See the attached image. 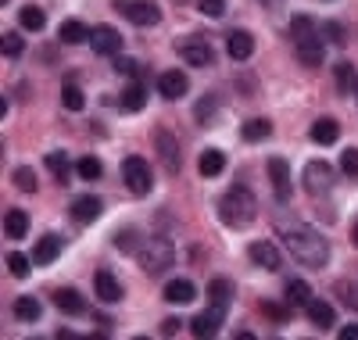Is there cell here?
I'll list each match as a JSON object with an SVG mask.
<instances>
[{
    "label": "cell",
    "instance_id": "cell-1",
    "mask_svg": "<svg viewBox=\"0 0 358 340\" xmlns=\"http://www.w3.org/2000/svg\"><path fill=\"white\" fill-rule=\"evenodd\" d=\"M276 226H280V236L287 243V251L301 265H308V269L330 265V240H326L315 226H308L301 219H283V215H276Z\"/></svg>",
    "mask_w": 358,
    "mask_h": 340
},
{
    "label": "cell",
    "instance_id": "cell-2",
    "mask_svg": "<svg viewBox=\"0 0 358 340\" xmlns=\"http://www.w3.org/2000/svg\"><path fill=\"white\" fill-rule=\"evenodd\" d=\"M258 215V201L248 187H229L222 197H219V219L229 226V229H244L255 222Z\"/></svg>",
    "mask_w": 358,
    "mask_h": 340
},
{
    "label": "cell",
    "instance_id": "cell-3",
    "mask_svg": "<svg viewBox=\"0 0 358 340\" xmlns=\"http://www.w3.org/2000/svg\"><path fill=\"white\" fill-rule=\"evenodd\" d=\"M290 29H294L297 57H301L305 65H322V50H326V43H322V29L315 25V18L297 15V18L290 22Z\"/></svg>",
    "mask_w": 358,
    "mask_h": 340
},
{
    "label": "cell",
    "instance_id": "cell-4",
    "mask_svg": "<svg viewBox=\"0 0 358 340\" xmlns=\"http://www.w3.org/2000/svg\"><path fill=\"white\" fill-rule=\"evenodd\" d=\"M136 262H140L143 272L162 276V272H169L172 262H176V247H172L165 236H151V240H147L140 251H136Z\"/></svg>",
    "mask_w": 358,
    "mask_h": 340
},
{
    "label": "cell",
    "instance_id": "cell-5",
    "mask_svg": "<svg viewBox=\"0 0 358 340\" xmlns=\"http://www.w3.org/2000/svg\"><path fill=\"white\" fill-rule=\"evenodd\" d=\"M122 179H126V187H129L136 197L151 194V187H155L151 165H147V158H140V154H129V158L122 162Z\"/></svg>",
    "mask_w": 358,
    "mask_h": 340
},
{
    "label": "cell",
    "instance_id": "cell-6",
    "mask_svg": "<svg viewBox=\"0 0 358 340\" xmlns=\"http://www.w3.org/2000/svg\"><path fill=\"white\" fill-rule=\"evenodd\" d=\"M334 169L330 165H326V162H308L305 165V176H301V183H305V190L312 194V197H322V194H330L334 190Z\"/></svg>",
    "mask_w": 358,
    "mask_h": 340
},
{
    "label": "cell",
    "instance_id": "cell-7",
    "mask_svg": "<svg viewBox=\"0 0 358 340\" xmlns=\"http://www.w3.org/2000/svg\"><path fill=\"white\" fill-rule=\"evenodd\" d=\"M115 8L133 25H158L162 22V11H158V4H151V0H118Z\"/></svg>",
    "mask_w": 358,
    "mask_h": 340
},
{
    "label": "cell",
    "instance_id": "cell-8",
    "mask_svg": "<svg viewBox=\"0 0 358 340\" xmlns=\"http://www.w3.org/2000/svg\"><path fill=\"white\" fill-rule=\"evenodd\" d=\"M90 47H94V54L101 57H115L118 50H122V33L111 25H97V29H90Z\"/></svg>",
    "mask_w": 358,
    "mask_h": 340
},
{
    "label": "cell",
    "instance_id": "cell-9",
    "mask_svg": "<svg viewBox=\"0 0 358 340\" xmlns=\"http://www.w3.org/2000/svg\"><path fill=\"white\" fill-rule=\"evenodd\" d=\"M179 57H183L187 65H194V69H208L215 61V50H212V43H208V40H197L194 36V40L179 43Z\"/></svg>",
    "mask_w": 358,
    "mask_h": 340
},
{
    "label": "cell",
    "instance_id": "cell-10",
    "mask_svg": "<svg viewBox=\"0 0 358 340\" xmlns=\"http://www.w3.org/2000/svg\"><path fill=\"white\" fill-rule=\"evenodd\" d=\"M248 258H251L258 269H265V272H280V265H283L280 247L268 243V240H255V243L248 247Z\"/></svg>",
    "mask_w": 358,
    "mask_h": 340
},
{
    "label": "cell",
    "instance_id": "cell-11",
    "mask_svg": "<svg viewBox=\"0 0 358 340\" xmlns=\"http://www.w3.org/2000/svg\"><path fill=\"white\" fill-rule=\"evenodd\" d=\"M155 143H158V158L169 172H179L183 169V150H179V140L169 133V129H158L155 133Z\"/></svg>",
    "mask_w": 358,
    "mask_h": 340
},
{
    "label": "cell",
    "instance_id": "cell-12",
    "mask_svg": "<svg viewBox=\"0 0 358 340\" xmlns=\"http://www.w3.org/2000/svg\"><path fill=\"white\" fill-rule=\"evenodd\" d=\"M187 90H190V79L179 72V69H169L158 76V94L165 101H179V97H187Z\"/></svg>",
    "mask_w": 358,
    "mask_h": 340
},
{
    "label": "cell",
    "instance_id": "cell-13",
    "mask_svg": "<svg viewBox=\"0 0 358 340\" xmlns=\"http://www.w3.org/2000/svg\"><path fill=\"white\" fill-rule=\"evenodd\" d=\"M222 319H226V308L212 304L208 312H201V316L190 323V333H194V337H215V333L222 330Z\"/></svg>",
    "mask_w": 358,
    "mask_h": 340
},
{
    "label": "cell",
    "instance_id": "cell-14",
    "mask_svg": "<svg viewBox=\"0 0 358 340\" xmlns=\"http://www.w3.org/2000/svg\"><path fill=\"white\" fill-rule=\"evenodd\" d=\"M268 179H273V190H276V197H280V204H287L290 201V165L283 162V158H268Z\"/></svg>",
    "mask_w": 358,
    "mask_h": 340
},
{
    "label": "cell",
    "instance_id": "cell-15",
    "mask_svg": "<svg viewBox=\"0 0 358 340\" xmlns=\"http://www.w3.org/2000/svg\"><path fill=\"white\" fill-rule=\"evenodd\" d=\"M305 312H308V323L319 326V330H334V323H337V312H334V304H330V301L312 297V301L305 304Z\"/></svg>",
    "mask_w": 358,
    "mask_h": 340
},
{
    "label": "cell",
    "instance_id": "cell-16",
    "mask_svg": "<svg viewBox=\"0 0 358 340\" xmlns=\"http://www.w3.org/2000/svg\"><path fill=\"white\" fill-rule=\"evenodd\" d=\"M226 54H229L233 61H248V57L255 54V40H251V33H244V29H233V33L226 36Z\"/></svg>",
    "mask_w": 358,
    "mask_h": 340
},
{
    "label": "cell",
    "instance_id": "cell-17",
    "mask_svg": "<svg viewBox=\"0 0 358 340\" xmlns=\"http://www.w3.org/2000/svg\"><path fill=\"white\" fill-rule=\"evenodd\" d=\"M62 247H65V240L57 236V233L40 236V240H36V251H33V262H36V265H50V262H57V255H62Z\"/></svg>",
    "mask_w": 358,
    "mask_h": 340
},
{
    "label": "cell",
    "instance_id": "cell-18",
    "mask_svg": "<svg viewBox=\"0 0 358 340\" xmlns=\"http://www.w3.org/2000/svg\"><path fill=\"white\" fill-rule=\"evenodd\" d=\"M101 211H104L101 197L83 194V197H76V201H72V219H76V222H94V219H101Z\"/></svg>",
    "mask_w": 358,
    "mask_h": 340
},
{
    "label": "cell",
    "instance_id": "cell-19",
    "mask_svg": "<svg viewBox=\"0 0 358 340\" xmlns=\"http://www.w3.org/2000/svg\"><path fill=\"white\" fill-rule=\"evenodd\" d=\"M94 290H97V297H101L104 304L122 301V283H118L111 272H97V276H94Z\"/></svg>",
    "mask_w": 358,
    "mask_h": 340
},
{
    "label": "cell",
    "instance_id": "cell-20",
    "mask_svg": "<svg viewBox=\"0 0 358 340\" xmlns=\"http://www.w3.org/2000/svg\"><path fill=\"white\" fill-rule=\"evenodd\" d=\"M11 312H15V319H18V323H36V319H40V312H43V304H40L33 294H22V297H15Z\"/></svg>",
    "mask_w": 358,
    "mask_h": 340
},
{
    "label": "cell",
    "instance_id": "cell-21",
    "mask_svg": "<svg viewBox=\"0 0 358 340\" xmlns=\"http://www.w3.org/2000/svg\"><path fill=\"white\" fill-rule=\"evenodd\" d=\"M54 304L62 308L65 316H79V312H86V301H83V294H79V290H72V287L54 290Z\"/></svg>",
    "mask_w": 358,
    "mask_h": 340
},
{
    "label": "cell",
    "instance_id": "cell-22",
    "mask_svg": "<svg viewBox=\"0 0 358 340\" xmlns=\"http://www.w3.org/2000/svg\"><path fill=\"white\" fill-rule=\"evenodd\" d=\"M197 297V287L190 283V280H172L169 287H165V301L169 304H190Z\"/></svg>",
    "mask_w": 358,
    "mask_h": 340
},
{
    "label": "cell",
    "instance_id": "cell-23",
    "mask_svg": "<svg viewBox=\"0 0 358 340\" xmlns=\"http://www.w3.org/2000/svg\"><path fill=\"white\" fill-rule=\"evenodd\" d=\"M197 169H201V176L204 179H215V176H222V169H226V154L222 150H204L201 154V162H197Z\"/></svg>",
    "mask_w": 358,
    "mask_h": 340
},
{
    "label": "cell",
    "instance_id": "cell-24",
    "mask_svg": "<svg viewBox=\"0 0 358 340\" xmlns=\"http://www.w3.org/2000/svg\"><path fill=\"white\" fill-rule=\"evenodd\" d=\"M337 90L341 94H358V69L351 65V61H337Z\"/></svg>",
    "mask_w": 358,
    "mask_h": 340
},
{
    "label": "cell",
    "instance_id": "cell-25",
    "mask_svg": "<svg viewBox=\"0 0 358 340\" xmlns=\"http://www.w3.org/2000/svg\"><path fill=\"white\" fill-rule=\"evenodd\" d=\"M233 283L229 280H212V283H208V301H212V304H219V308H226V312H229V304H233Z\"/></svg>",
    "mask_w": 358,
    "mask_h": 340
},
{
    "label": "cell",
    "instance_id": "cell-26",
    "mask_svg": "<svg viewBox=\"0 0 358 340\" xmlns=\"http://www.w3.org/2000/svg\"><path fill=\"white\" fill-rule=\"evenodd\" d=\"M337 136H341V126H337L334 118H319L315 126H312V140H315V143H322V147L337 143Z\"/></svg>",
    "mask_w": 358,
    "mask_h": 340
},
{
    "label": "cell",
    "instance_id": "cell-27",
    "mask_svg": "<svg viewBox=\"0 0 358 340\" xmlns=\"http://www.w3.org/2000/svg\"><path fill=\"white\" fill-rule=\"evenodd\" d=\"M18 25L25 29V33H40V29L47 25V15H43V8H36V4L22 8V11H18Z\"/></svg>",
    "mask_w": 358,
    "mask_h": 340
},
{
    "label": "cell",
    "instance_id": "cell-28",
    "mask_svg": "<svg viewBox=\"0 0 358 340\" xmlns=\"http://www.w3.org/2000/svg\"><path fill=\"white\" fill-rule=\"evenodd\" d=\"M4 233H8L11 240H22V236L29 233V215L18 211V208H11V211L4 215Z\"/></svg>",
    "mask_w": 358,
    "mask_h": 340
},
{
    "label": "cell",
    "instance_id": "cell-29",
    "mask_svg": "<svg viewBox=\"0 0 358 340\" xmlns=\"http://www.w3.org/2000/svg\"><path fill=\"white\" fill-rule=\"evenodd\" d=\"M57 36H62V43H86V40H90V29H86L83 22L69 18V22H62V29H57Z\"/></svg>",
    "mask_w": 358,
    "mask_h": 340
},
{
    "label": "cell",
    "instance_id": "cell-30",
    "mask_svg": "<svg viewBox=\"0 0 358 340\" xmlns=\"http://www.w3.org/2000/svg\"><path fill=\"white\" fill-rule=\"evenodd\" d=\"M241 133H244V140H251V143H255V140H265V136H273V122H268V118H248Z\"/></svg>",
    "mask_w": 358,
    "mask_h": 340
},
{
    "label": "cell",
    "instance_id": "cell-31",
    "mask_svg": "<svg viewBox=\"0 0 358 340\" xmlns=\"http://www.w3.org/2000/svg\"><path fill=\"white\" fill-rule=\"evenodd\" d=\"M47 169L57 176V183H69V169H72L69 154H65V150H50V154H47Z\"/></svg>",
    "mask_w": 358,
    "mask_h": 340
},
{
    "label": "cell",
    "instance_id": "cell-32",
    "mask_svg": "<svg viewBox=\"0 0 358 340\" xmlns=\"http://www.w3.org/2000/svg\"><path fill=\"white\" fill-rule=\"evenodd\" d=\"M76 172H79V179L94 183V179H101L104 165H101V158H94V154H86V158H79V162H76Z\"/></svg>",
    "mask_w": 358,
    "mask_h": 340
},
{
    "label": "cell",
    "instance_id": "cell-33",
    "mask_svg": "<svg viewBox=\"0 0 358 340\" xmlns=\"http://www.w3.org/2000/svg\"><path fill=\"white\" fill-rule=\"evenodd\" d=\"M287 301H290V304H308V301H312V287H308L305 280H290V283H287Z\"/></svg>",
    "mask_w": 358,
    "mask_h": 340
},
{
    "label": "cell",
    "instance_id": "cell-34",
    "mask_svg": "<svg viewBox=\"0 0 358 340\" xmlns=\"http://www.w3.org/2000/svg\"><path fill=\"white\" fill-rule=\"evenodd\" d=\"M143 104H147V90H143L140 83H133L126 94H122V108H126V111H140Z\"/></svg>",
    "mask_w": 358,
    "mask_h": 340
},
{
    "label": "cell",
    "instance_id": "cell-35",
    "mask_svg": "<svg viewBox=\"0 0 358 340\" xmlns=\"http://www.w3.org/2000/svg\"><path fill=\"white\" fill-rule=\"evenodd\" d=\"M62 104H65L69 111H83V104H86V97H83V90H79L76 83H69V86L62 90Z\"/></svg>",
    "mask_w": 358,
    "mask_h": 340
},
{
    "label": "cell",
    "instance_id": "cell-36",
    "mask_svg": "<svg viewBox=\"0 0 358 340\" xmlns=\"http://www.w3.org/2000/svg\"><path fill=\"white\" fill-rule=\"evenodd\" d=\"M341 172H344L348 179H358V147H348V150L341 154Z\"/></svg>",
    "mask_w": 358,
    "mask_h": 340
},
{
    "label": "cell",
    "instance_id": "cell-37",
    "mask_svg": "<svg viewBox=\"0 0 358 340\" xmlns=\"http://www.w3.org/2000/svg\"><path fill=\"white\" fill-rule=\"evenodd\" d=\"M15 187H18L22 194H36V172H33V169H18V172H15Z\"/></svg>",
    "mask_w": 358,
    "mask_h": 340
},
{
    "label": "cell",
    "instance_id": "cell-38",
    "mask_svg": "<svg viewBox=\"0 0 358 340\" xmlns=\"http://www.w3.org/2000/svg\"><path fill=\"white\" fill-rule=\"evenodd\" d=\"M115 247L118 251H140V236H136V229H122L115 236Z\"/></svg>",
    "mask_w": 358,
    "mask_h": 340
},
{
    "label": "cell",
    "instance_id": "cell-39",
    "mask_svg": "<svg viewBox=\"0 0 358 340\" xmlns=\"http://www.w3.org/2000/svg\"><path fill=\"white\" fill-rule=\"evenodd\" d=\"M337 297H341L348 308H355V312H358V287H355V283L341 280V283H337Z\"/></svg>",
    "mask_w": 358,
    "mask_h": 340
},
{
    "label": "cell",
    "instance_id": "cell-40",
    "mask_svg": "<svg viewBox=\"0 0 358 340\" xmlns=\"http://www.w3.org/2000/svg\"><path fill=\"white\" fill-rule=\"evenodd\" d=\"M197 11H201L204 18H222V15H226V0H201Z\"/></svg>",
    "mask_w": 358,
    "mask_h": 340
},
{
    "label": "cell",
    "instance_id": "cell-41",
    "mask_svg": "<svg viewBox=\"0 0 358 340\" xmlns=\"http://www.w3.org/2000/svg\"><path fill=\"white\" fill-rule=\"evenodd\" d=\"M8 269H11V276L25 280V276H29V258H25V255H18V251H11V255H8Z\"/></svg>",
    "mask_w": 358,
    "mask_h": 340
},
{
    "label": "cell",
    "instance_id": "cell-42",
    "mask_svg": "<svg viewBox=\"0 0 358 340\" xmlns=\"http://www.w3.org/2000/svg\"><path fill=\"white\" fill-rule=\"evenodd\" d=\"M0 50H4V57H18V54H22V36H18V33H4V40H0Z\"/></svg>",
    "mask_w": 358,
    "mask_h": 340
},
{
    "label": "cell",
    "instance_id": "cell-43",
    "mask_svg": "<svg viewBox=\"0 0 358 340\" xmlns=\"http://www.w3.org/2000/svg\"><path fill=\"white\" fill-rule=\"evenodd\" d=\"M215 108H219V101H215V97H204V101L197 104V122H212Z\"/></svg>",
    "mask_w": 358,
    "mask_h": 340
},
{
    "label": "cell",
    "instance_id": "cell-44",
    "mask_svg": "<svg viewBox=\"0 0 358 340\" xmlns=\"http://www.w3.org/2000/svg\"><path fill=\"white\" fill-rule=\"evenodd\" d=\"M262 308H265V316L273 319V323H287V319H290V312H287L283 304H273V301H265Z\"/></svg>",
    "mask_w": 358,
    "mask_h": 340
},
{
    "label": "cell",
    "instance_id": "cell-45",
    "mask_svg": "<svg viewBox=\"0 0 358 340\" xmlns=\"http://www.w3.org/2000/svg\"><path fill=\"white\" fill-rule=\"evenodd\" d=\"M322 29H326V40H330V43H337V47H341V43L348 40V36H344V25H341V22H326Z\"/></svg>",
    "mask_w": 358,
    "mask_h": 340
},
{
    "label": "cell",
    "instance_id": "cell-46",
    "mask_svg": "<svg viewBox=\"0 0 358 340\" xmlns=\"http://www.w3.org/2000/svg\"><path fill=\"white\" fill-rule=\"evenodd\" d=\"M115 72H126V76H136V72H140V65H136L133 57H118V61H115Z\"/></svg>",
    "mask_w": 358,
    "mask_h": 340
},
{
    "label": "cell",
    "instance_id": "cell-47",
    "mask_svg": "<svg viewBox=\"0 0 358 340\" xmlns=\"http://www.w3.org/2000/svg\"><path fill=\"white\" fill-rule=\"evenodd\" d=\"M258 4H262L265 11H273V15H280V11H283V4H287V0H258Z\"/></svg>",
    "mask_w": 358,
    "mask_h": 340
},
{
    "label": "cell",
    "instance_id": "cell-48",
    "mask_svg": "<svg viewBox=\"0 0 358 340\" xmlns=\"http://www.w3.org/2000/svg\"><path fill=\"white\" fill-rule=\"evenodd\" d=\"M162 333H165V337H176V333H179V319H165V323H162Z\"/></svg>",
    "mask_w": 358,
    "mask_h": 340
},
{
    "label": "cell",
    "instance_id": "cell-49",
    "mask_svg": "<svg viewBox=\"0 0 358 340\" xmlns=\"http://www.w3.org/2000/svg\"><path fill=\"white\" fill-rule=\"evenodd\" d=\"M341 340H358V323L344 326V330H341Z\"/></svg>",
    "mask_w": 358,
    "mask_h": 340
},
{
    "label": "cell",
    "instance_id": "cell-50",
    "mask_svg": "<svg viewBox=\"0 0 358 340\" xmlns=\"http://www.w3.org/2000/svg\"><path fill=\"white\" fill-rule=\"evenodd\" d=\"M351 243L358 247V222H355V229H351Z\"/></svg>",
    "mask_w": 358,
    "mask_h": 340
},
{
    "label": "cell",
    "instance_id": "cell-51",
    "mask_svg": "<svg viewBox=\"0 0 358 340\" xmlns=\"http://www.w3.org/2000/svg\"><path fill=\"white\" fill-rule=\"evenodd\" d=\"M0 4H8V0H0Z\"/></svg>",
    "mask_w": 358,
    "mask_h": 340
}]
</instances>
